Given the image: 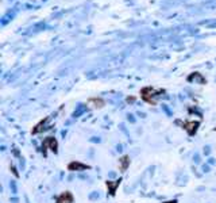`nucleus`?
<instances>
[{"instance_id": "dca6fc26", "label": "nucleus", "mask_w": 216, "mask_h": 203, "mask_svg": "<svg viewBox=\"0 0 216 203\" xmlns=\"http://www.w3.org/2000/svg\"><path fill=\"white\" fill-rule=\"evenodd\" d=\"M100 195H99V192H92L91 195H89V198H91V199H97V198H99Z\"/></svg>"}, {"instance_id": "9b49d317", "label": "nucleus", "mask_w": 216, "mask_h": 203, "mask_svg": "<svg viewBox=\"0 0 216 203\" xmlns=\"http://www.w3.org/2000/svg\"><path fill=\"white\" fill-rule=\"evenodd\" d=\"M127 164H129V157H123L122 159V168L123 169L127 168Z\"/></svg>"}, {"instance_id": "39448f33", "label": "nucleus", "mask_w": 216, "mask_h": 203, "mask_svg": "<svg viewBox=\"0 0 216 203\" xmlns=\"http://www.w3.org/2000/svg\"><path fill=\"white\" fill-rule=\"evenodd\" d=\"M197 126H199V122H190V123H187V130L190 135L195 134L196 130H197Z\"/></svg>"}, {"instance_id": "6e6552de", "label": "nucleus", "mask_w": 216, "mask_h": 203, "mask_svg": "<svg viewBox=\"0 0 216 203\" xmlns=\"http://www.w3.org/2000/svg\"><path fill=\"white\" fill-rule=\"evenodd\" d=\"M107 185L111 188V194L114 195L115 194V190H116V187L119 185V180L118 182H115V183H112V182H107Z\"/></svg>"}, {"instance_id": "7ed1b4c3", "label": "nucleus", "mask_w": 216, "mask_h": 203, "mask_svg": "<svg viewBox=\"0 0 216 203\" xmlns=\"http://www.w3.org/2000/svg\"><path fill=\"white\" fill-rule=\"evenodd\" d=\"M45 145L46 146H50V149L53 150V152H57V141L53 137H49V138L45 141Z\"/></svg>"}, {"instance_id": "4be33fe9", "label": "nucleus", "mask_w": 216, "mask_h": 203, "mask_svg": "<svg viewBox=\"0 0 216 203\" xmlns=\"http://www.w3.org/2000/svg\"><path fill=\"white\" fill-rule=\"evenodd\" d=\"M73 179H74V176H73V175H70V176L68 177V180H69V182H72V180H73Z\"/></svg>"}, {"instance_id": "f3484780", "label": "nucleus", "mask_w": 216, "mask_h": 203, "mask_svg": "<svg viewBox=\"0 0 216 203\" xmlns=\"http://www.w3.org/2000/svg\"><path fill=\"white\" fill-rule=\"evenodd\" d=\"M127 119H129V122H131V123H134V122H135V118H134V115H131V114H129V115H127Z\"/></svg>"}, {"instance_id": "aec40b11", "label": "nucleus", "mask_w": 216, "mask_h": 203, "mask_svg": "<svg viewBox=\"0 0 216 203\" xmlns=\"http://www.w3.org/2000/svg\"><path fill=\"white\" fill-rule=\"evenodd\" d=\"M116 150H118V152H122V150H123V146H122L120 144H119V145H116Z\"/></svg>"}, {"instance_id": "4468645a", "label": "nucleus", "mask_w": 216, "mask_h": 203, "mask_svg": "<svg viewBox=\"0 0 216 203\" xmlns=\"http://www.w3.org/2000/svg\"><path fill=\"white\" fill-rule=\"evenodd\" d=\"M201 169H203V172H205V173L211 171V168H209V165H208V164H204V165H203Z\"/></svg>"}, {"instance_id": "0eeeda50", "label": "nucleus", "mask_w": 216, "mask_h": 203, "mask_svg": "<svg viewBox=\"0 0 216 203\" xmlns=\"http://www.w3.org/2000/svg\"><path fill=\"white\" fill-rule=\"evenodd\" d=\"M47 125H49V119H46V121L42 122L41 125H38V126H37V129L34 130V133H39V131H42V130L49 129V127H47Z\"/></svg>"}, {"instance_id": "6ab92c4d", "label": "nucleus", "mask_w": 216, "mask_h": 203, "mask_svg": "<svg viewBox=\"0 0 216 203\" xmlns=\"http://www.w3.org/2000/svg\"><path fill=\"white\" fill-rule=\"evenodd\" d=\"M215 162H216V160H215V159H212V157H211V159H208V164H209V165L215 164Z\"/></svg>"}, {"instance_id": "9d476101", "label": "nucleus", "mask_w": 216, "mask_h": 203, "mask_svg": "<svg viewBox=\"0 0 216 203\" xmlns=\"http://www.w3.org/2000/svg\"><path fill=\"white\" fill-rule=\"evenodd\" d=\"M10 187H11V191H12V194H16L18 192V188H16V183L14 182V180H11V183H10Z\"/></svg>"}, {"instance_id": "1a4fd4ad", "label": "nucleus", "mask_w": 216, "mask_h": 203, "mask_svg": "<svg viewBox=\"0 0 216 203\" xmlns=\"http://www.w3.org/2000/svg\"><path fill=\"white\" fill-rule=\"evenodd\" d=\"M91 103L95 104V107H103V104H104V102H103L101 99H92Z\"/></svg>"}, {"instance_id": "ddd939ff", "label": "nucleus", "mask_w": 216, "mask_h": 203, "mask_svg": "<svg viewBox=\"0 0 216 203\" xmlns=\"http://www.w3.org/2000/svg\"><path fill=\"white\" fill-rule=\"evenodd\" d=\"M200 161H201V160H200V154L195 153V156H193V162H195V164H199Z\"/></svg>"}, {"instance_id": "f8f14e48", "label": "nucleus", "mask_w": 216, "mask_h": 203, "mask_svg": "<svg viewBox=\"0 0 216 203\" xmlns=\"http://www.w3.org/2000/svg\"><path fill=\"white\" fill-rule=\"evenodd\" d=\"M162 110H164V111L166 112V114L169 115V117H172V111H170V109L166 106V104H162Z\"/></svg>"}, {"instance_id": "a211bd4d", "label": "nucleus", "mask_w": 216, "mask_h": 203, "mask_svg": "<svg viewBox=\"0 0 216 203\" xmlns=\"http://www.w3.org/2000/svg\"><path fill=\"white\" fill-rule=\"evenodd\" d=\"M100 141H101V140H100L99 137H92V138H91V142H97V144H99Z\"/></svg>"}, {"instance_id": "412c9836", "label": "nucleus", "mask_w": 216, "mask_h": 203, "mask_svg": "<svg viewBox=\"0 0 216 203\" xmlns=\"http://www.w3.org/2000/svg\"><path fill=\"white\" fill-rule=\"evenodd\" d=\"M11 202H12V203H18V198H12Z\"/></svg>"}, {"instance_id": "f257e3e1", "label": "nucleus", "mask_w": 216, "mask_h": 203, "mask_svg": "<svg viewBox=\"0 0 216 203\" xmlns=\"http://www.w3.org/2000/svg\"><path fill=\"white\" fill-rule=\"evenodd\" d=\"M88 165H84L81 164V162L79 161H74V162H70L69 164V169L70 171H85V169H88Z\"/></svg>"}, {"instance_id": "f03ea898", "label": "nucleus", "mask_w": 216, "mask_h": 203, "mask_svg": "<svg viewBox=\"0 0 216 203\" xmlns=\"http://www.w3.org/2000/svg\"><path fill=\"white\" fill-rule=\"evenodd\" d=\"M72 195L69 194V192H65V194H62L61 196L57 199V202L58 203H72Z\"/></svg>"}, {"instance_id": "2eb2a0df", "label": "nucleus", "mask_w": 216, "mask_h": 203, "mask_svg": "<svg viewBox=\"0 0 216 203\" xmlns=\"http://www.w3.org/2000/svg\"><path fill=\"white\" fill-rule=\"evenodd\" d=\"M209 153H211V146L209 145H207V146H204V154L205 156H208Z\"/></svg>"}, {"instance_id": "423d86ee", "label": "nucleus", "mask_w": 216, "mask_h": 203, "mask_svg": "<svg viewBox=\"0 0 216 203\" xmlns=\"http://www.w3.org/2000/svg\"><path fill=\"white\" fill-rule=\"evenodd\" d=\"M188 80H189V81H197V83H200V84H203V83H204V79H203V76L200 73L190 75V76L188 77Z\"/></svg>"}, {"instance_id": "20e7f679", "label": "nucleus", "mask_w": 216, "mask_h": 203, "mask_svg": "<svg viewBox=\"0 0 216 203\" xmlns=\"http://www.w3.org/2000/svg\"><path fill=\"white\" fill-rule=\"evenodd\" d=\"M85 111H87V106H84V104H79L77 109L74 110V112H73V118H79L80 115H82Z\"/></svg>"}]
</instances>
